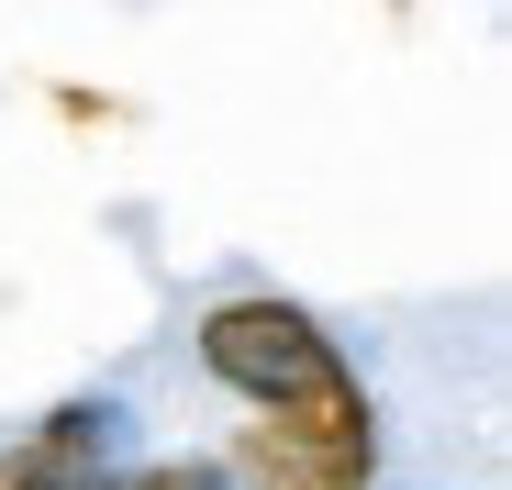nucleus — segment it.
Masks as SVG:
<instances>
[{
    "mask_svg": "<svg viewBox=\"0 0 512 490\" xmlns=\"http://www.w3.org/2000/svg\"><path fill=\"white\" fill-rule=\"evenodd\" d=\"M201 368L256 401V424L234 435L245 490H368L379 479V413L368 379L334 357V335L279 301V290H234L201 312Z\"/></svg>",
    "mask_w": 512,
    "mask_h": 490,
    "instance_id": "1",
    "label": "nucleus"
},
{
    "mask_svg": "<svg viewBox=\"0 0 512 490\" xmlns=\"http://www.w3.org/2000/svg\"><path fill=\"white\" fill-rule=\"evenodd\" d=\"M112 479V413H45L12 457H0V490H101Z\"/></svg>",
    "mask_w": 512,
    "mask_h": 490,
    "instance_id": "2",
    "label": "nucleus"
}]
</instances>
